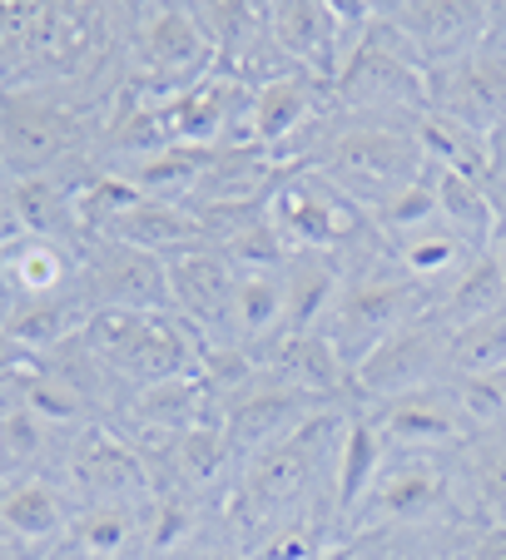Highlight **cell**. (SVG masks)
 I'll list each match as a JSON object with an SVG mask.
<instances>
[{"label":"cell","mask_w":506,"mask_h":560,"mask_svg":"<svg viewBox=\"0 0 506 560\" xmlns=\"http://www.w3.org/2000/svg\"><path fill=\"white\" fill-rule=\"evenodd\" d=\"M74 506H95V501H129V506H149L154 501V476H149L145 452L135 436L119 432L110 422H90L74 432V442L60 452V466Z\"/></svg>","instance_id":"52a82bcc"},{"label":"cell","mask_w":506,"mask_h":560,"mask_svg":"<svg viewBox=\"0 0 506 560\" xmlns=\"http://www.w3.org/2000/svg\"><path fill=\"white\" fill-rule=\"evenodd\" d=\"M80 298L90 313H159L169 307L164 258L115 238H80Z\"/></svg>","instance_id":"30bf717a"},{"label":"cell","mask_w":506,"mask_h":560,"mask_svg":"<svg viewBox=\"0 0 506 560\" xmlns=\"http://www.w3.org/2000/svg\"><path fill=\"white\" fill-rule=\"evenodd\" d=\"M0 298H80V244L41 233L0 238Z\"/></svg>","instance_id":"d6986e66"},{"label":"cell","mask_w":506,"mask_h":560,"mask_svg":"<svg viewBox=\"0 0 506 560\" xmlns=\"http://www.w3.org/2000/svg\"><path fill=\"white\" fill-rule=\"evenodd\" d=\"M0 184H5V179H0Z\"/></svg>","instance_id":"60d3db41"},{"label":"cell","mask_w":506,"mask_h":560,"mask_svg":"<svg viewBox=\"0 0 506 560\" xmlns=\"http://www.w3.org/2000/svg\"><path fill=\"white\" fill-rule=\"evenodd\" d=\"M0 560H11V556H5V550H0Z\"/></svg>","instance_id":"ab89813d"},{"label":"cell","mask_w":506,"mask_h":560,"mask_svg":"<svg viewBox=\"0 0 506 560\" xmlns=\"http://www.w3.org/2000/svg\"><path fill=\"white\" fill-rule=\"evenodd\" d=\"M268 213L284 229V238L294 248H313V254H333L348 268L353 248L363 238H382L372 229V219L337 189L327 174H318L313 164H288L278 189L268 194Z\"/></svg>","instance_id":"8992f818"},{"label":"cell","mask_w":506,"mask_h":560,"mask_svg":"<svg viewBox=\"0 0 506 560\" xmlns=\"http://www.w3.org/2000/svg\"><path fill=\"white\" fill-rule=\"evenodd\" d=\"M333 109V85L313 80V74H274L249 95V115H243V144H258L268 154L294 164L303 139L323 125V115Z\"/></svg>","instance_id":"4fadbf2b"},{"label":"cell","mask_w":506,"mask_h":560,"mask_svg":"<svg viewBox=\"0 0 506 560\" xmlns=\"http://www.w3.org/2000/svg\"><path fill=\"white\" fill-rule=\"evenodd\" d=\"M169 307L199 332L209 348H233V303H239V268L219 244H199L189 254L164 258Z\"/></svg>","instance_id":"7c38bea8"},{"label":"cell","mask_w":506,"mask_h":560,"mask_svg":"<svg viewBox=\"0 0 506 560\" xmlns=\"http://www.w3.org/2000/svg\"><path fill=\"white\" fill-rule=\"evenodd\" d=\"M447 328L437 313H422L412 323H402L388 342L368 352V358L353 368V397H368V402H392V397H407L422 387H442L447 382Z\"/></svg>","instance_id":"ba28073f"},{"label":"cell","mask_w":506,"mask_h":560,"mask_svg":"<svg viewBox=\"0 0 506 560\" xmlns=\"http://www.w3.org/2000/svg\"><path fill=\"white\" fill-rule=\"evenodd\" d=\"M382 466H388V442H382L378 422L372 417H348L337 456H333V487H327V516H333V526H353L368 491L378 487Z\"/></svg>","instance_id":"44dd1931"},{"label":"cell","mask_w":506,"mask_h":560,"mask_svg":"<svg viewBox=\"0 0 506 560\" xmlns=\"http://www.w3.org/2000/svg\"><path fill=\"white\" fill-rule=\"evenodd\" d=\"M333 105L343 115H372V119H422L433 109V70L417 60L402 31L372 11V21L353 35L348 55L337 65Z\"/></svg>","instance_id":"7a4b0ae2"},{"label":"cell","mask_w":506,"mask_h":560,"mask_svg":"<svg viewBox=\"0 0 506 560\" xmlns=\"http://www.w3.org/2000/svg\"><path fill=\"white\" fill-rule=\"evenodd\" d=\"M219 248L239 273H278V268L288 264V254H294V244H288L284 229L274 223L268 203L264 209H253L249 219L233 223V229L219 238Z\"/></svg>","instance_id":"836d02e7"},{"label":"cell","mask_w":506,"mask_h":560,"mask_svg":"<svg viewBox=\"0 0 506 560\" xmlns=\"http://www.w3.org/2000/svg\"><path fill=\"white\" fill-rule=\"evenodd\" d=\"M502 31H506V5H502Z\"/></svg>","instance_id":"f35d334b"},{"label":"cell","mask_w":506,"mask_h":560,"mask_svg":"<svg viewBox=\"0 0 506 560\" xmlns=\"http://www.w3.org/2000/svg\"><path fill=\"white\" fill-rule=\"evenodd\" d=\"M74 521V497L65 476L31 471L0 487V550L11 560H50Z\"/></svg>","instance_id":"8fae6325"},{"label":"cell","mask_w":506,"mask_h":560,"mask_svg":"<svg viewBox=\"0 0 506 560\" xmlns=\"http://www.w3.org/2000/svg\"><path fill=\"white\" fill-rule=\"evenodd\" d=\"M125 412L135 422L129 436H180V432H194V427L219 422L223 407L204 377H174V382H154V387L129 392Z\"/></svg>","instance_id":"ffe728a7"},{"label":"cell","mask_w":506,"mask_h":560,"mask_svg":"<svg viewBox=\"0 0 506 560\" xmlns=\"http://www.w3.org/2000/svg\"><path fill=\"white\" fill-rule=\"evenodd\" d=\"M422 313H433V298L422 293L407 273H398L392 258L382 254V258H372V264L353 268L333 303V313L323 317L318 332L333 342L337 358L348 362V372H353L378 342H388L402 323H412V317H422Z\"/></svg>","instance_id":"5b68a950"},{"label":"cell","mask_w":506,"mask_h":560,"mask_svg":"<svg viewBox=\"0 0 506 560\" xmlns=\"http://www.w3.org/2000/svg\"><path fill=\"white\" fill-rule=\"evenodd\" d=\"M84 342L115 372L125 397L139 387H154V382L199 377L204 358H209V342L174 307H159V313H90Z\"/></svg>","instance_id":"277c9868"},{"label":"cell","mask_w":506,"mask_h":560,"mask_svg":"<svg viewBox=\"0 0 506 560\" xmlns=\"http://www.w3.org/2000/svg\"><path fill=\"white\" fill-rule=\"evenodd\" d=\"M50 560H90V556H80V550H70V546H60V550H55V556Z\"/></svg>","instance_id":"74e56055"},{"label":"cell","mask_w":506,"mask_h":560,"mask_svg":"<svg viewBox=\"0 0 506 560\" xmlns=\"http://www.w3.org/2000/svg\"><path fill=\"white\" fill-rule=\"evenodd\" d=\"M343 283H348V273H343V264L333 254L294 248L284 264V332L323 328V317L333 313Z\"/></svg>","instance_id":"484cf974"},{"label":"cell","mask_w":506,"mask_h":560,"mask_svg":"<svg viewBox=\"0 0 506 560\" xmlns=\"http://www.w3.org/2000/svg\"><path fill=\"white\" fill-rule=\"evenodd\" d=\"M502 307H506V268L492 248H482V254H472V264L437 293L433 313L442 317L447 328H467V323L492 317V313H502Z\"/></svg>","instance_id":"f1b7e54d"},{"label":"cell","mask_w":506,"mask_h":560,"mask_svg":"<svg viewBox=\"0 0 506 560\" xmlns=\"http://www.w3.org/2000/svg\"><path fill=\"white\" fill-rule=\"evenodd\" d=\"M467 452V491L472 506L486 526H506V422L502 427H482Z\"/></svg>","instance_id":"1f68e13d"},{"label":"cell","mask_w":506,"mask_h":560,"mask_svg":"<svg viewBox=\"0 0 506 560\" xmlns=\"http://www.w3.org/2000/svg\"><path fill=\"white\" fill-rule=\"evenodd\" d=\"M506 372V307L492 317H476L467 328H452L447 342V382H476Z\"/></svg>","instance_id":"d6a6232c"},{"label":"cell","mask_w":506,"mask_h":560,"mask_svg":"<svg viewBox=\"0 0 506 560\" xmlns=\"http://www.w3.org/2000/svg\"><path fill=\"white\" fill-rule=\"evenodd\" d=\"M452 471L437 462V452H402V462L382 466L378 487L368 491L363 511L353 516V530H378V526H417V521L437 516L452 506Z\"/></svg>","instance_id":"e0dca14e"},{"label":"cell","mask_w":506,"mask_h":560,"mask_svg":"<svg viewBox=\"0 0 506 560\" xmlns=\"http://www.w3.org/2000/svg\"><path fill=\"white\" fill-rule=\"evenodd\" d=\"M433 109L472 135H492L506 119V31H502V5H496V31L476 55L433 70Z\"/></svg>","instance_id":"9a60e30c"},{"label":"cell","mask_w":506,"mask_h":560,"mask_svg":"<svg viewBox=\"0 0 506 560\" xmlns=\"http://www.w3.org/2000/svg\"><path fill=\"white\" fill-rule=\"evenodd\" d=\"M100 129L50 90H0V170L5 179H31V174H65V179H90L84 170H105L95 159Z\"/></svg>","instance_id":"3957f363"},{"label":"cell","mask_w":506,"mask_h":560,"mask_svg":"<svg viewBox=\"0 0 506 560\" xmlns=\"http://www.w3.org/2000/svg\"><path fill=\"white\" fill-rule=\"evenodd\" d=\"M65 546L90 560H145L149 556V506H129V501L74 506Z\"/></svg>","instance_id":"603a6c76"},{"label":"cell","mask_w":506,"mask_h":560,"mask_svg":"<svg viewBox=\"0 0 506 560\" xmlns=\"http://www.w3.org/2000/svg\"><path fill=\"white\" fill-rule=\"evenodd\" d=\"M264 31L284 70L313 74L323 85L337 80V65L353 45L333 0H274V5H264Z\"/></svg>","instance_id":"2e32d148"},{"label":"cell","mask_w":506,"mask_h":560,"mask_svg":"<svg viewBox=\"0 0 506 560\" xmlns=\"http://www.w3.org/2000/svg\"><path fill=\"white\" fill-rule=\"evenodd\" d=\"M433 174H437V209H442V223L472 254L492 248L496 229H502V189H496L492 179H472V174H452V170H433Z\"/></svg>","instance_id":"4316f807"},{"label":"cell","mask_w":506,"mask_h":560,"mask_svg":"<svg viewBox=\"0 0 506 560\" xmlns=\"http://www.w3.org/2000/svg\"><path fill=\"white\" fill-rule=\"evenodd\" d=\"M323 407H333V402H318V397H308V392L288 387L274 372L258 368V377L223 402V436H229L233 466H249L253 456H264L268 446L303 432Z\"/></svg>","instance_id":"9c48e42d"},{"label":"cell","mask_w":506,"mask_h":560,"mask_svg":"<svg viewBox=\"0 0 506 560\" xmlns=\"http://www.w3.org/2000/svg\"><path fill=\"white\" fill-rule=\"evenodd\" d=\"M90 238H115V244L139 248L149 258H174L209 244L199 213L184 209V203H159V199H139L125 219L110 223V233H90Z\"/></svg>","instance_id":"cb8c5ba5"},{"label":"cell","mask_w":506,"mask_h":560,"mask_svg":"<svg viewBox=\"0 0 506 560\" xmlns=\"http://www.w3.org/2000/svg\"><path fill=\"white\" fill-rule=\"evenodd\" d=\"M284 338V268L278 273H239V303H233V348L264 352Z\"/></svg>","instance_id":"f546056e"},{"label":"cell","mask_w":506,"mask_h":560,"mask_svg":"<svg viewBox=\"0 0 506 560\" xmlns=\"http://www.w3.org/2000/svg\"><path fill=\"white\" fill-rule=\"evenodd\" d=\"M462 560H506V526H486Z\"/></svg>","instance_id":"d590c367"},{"label":"cell","mask_w":506,"mask_h":560,"mask_svg":"<svg viewBox=\"0 0 506 560\" xmlns=\"http://www.w3.org/2000/svg\"><path fill=\"white\" fill-rule=\"evenodd\" d=\"M388 258H392V268H398V273H407L412 283H417L422 293L437 303V293H442V288L452 283L467 264H472V248H467L462 238L447 229V223H433V229L407 233V238L388 244Z\"/></svg>","instance_id":"83f0119b"},{"label":"cell","mask_w":506,"mask_h":560,"mask_svg":"<svg viewBox=\"0 0 506 560\" xmlns=\"http://www.w3.org/2000/svg\"><path fill=\"white\" fill-rule=\"evenodd\" d=\"M382 15L398 25L427 70H447L476 55L496 31V5L482 0H402V5H382Z\"/></svg>","instance_id":"5bb4252c"},{"label":"cell","mask_w":506,"mask_h":560,"mask_svg":"<svg viewBox=\"0 0 506 560\" xmlns=\"http://www.w3.org/2000/svg\"><path fill=\"white\" fill-rule=\"evenodd\" d=\"M303 144H313V149L308 154L298 149L294 164H313L318 174H327L368 219L392 194H402L407 184H417L422 174L433 170L417 144V119L343 115L333 105Z\"/></svg>","instance_id":"6da1fadb"},{"label":"cell","mask_w":506,"mask_h":560,"mask_svg":"<svg viewBox=\"0 0 506 560\" xmlns=\"http://www.w3.org/2000/svg\"><path fill=\"white\" fill-rule=\"evenodd\" d=\"M486 174H492V184L506 189V119L486 135Z\"/></svg>","instance_id":"8d00e7d4"},{"label":"cell","mask_w":506,"mask_h":560,"mask_svg":"<svg viewBox=\"0 0 506 560\" xmlns=\"http://www.w3.org/2000/svg\"><path fill=\"white\" fill-rule=\"evenodd\" d=\"M84 179H65V174H31V179H5V203H11L15 223L41 238H60V244H80V209L74 194Z\"/></svg>","instance_id":"d4e9b609"},{"label":"cell","mask_w":506,"mask_h":560,"mask_svg":"<svg viewBox=\"0 0 506 560\" xmlns=\"http://www.w3.org/2000/svg\"><path fill=\"white\" fill-rule=\"evenodd\" d=\"M264 372H274L278 382L308 392L318 402H333V397L353 392L348 362L337 358V348L318 328L313 332H284V338L264 352Z\"/></svg>","instance_id":"7402d4cb"},{"label":"cell","mask_w":506,"mask_h":560,"mask_svg":"<svg viewBox=\"0 0 506 560\" xmlns=\"http://www.w3.org/2000/svg\"><path fill=\"white\" fill-rule=\"evenodd\" d=\"M50 446L55 427H45L35 412H25V407L0 412V487L15 481V476L50 471Z\"/></svg>","instance_id":"e575fe53"},{"label":"cell","mask_w":506,"mask_h":560,"mask_svg":"<svg viewBox=\"0 0 506 560\" xmlns=\"http://www.w3.org/2000/svg\"><path fill=\"white\" fill-rule=\"evenodd\" d=\"M204 164H209V149L199 144H174V149H159V154H145V159H125L115 164V174H125L145 199H159V203H189L194 184H199Z\"/></svg>","instance_id":"4dcf8cb0"},{"label":"cell","mask_w":506,"mask_h":560,"mask_svg":"<svg viewBox=\"0 0 506 560\" xmlns=\"http://www.w3.org/2000/svg\"><path fill=\"white\" fill-rule=\"evenodd\" d=\"M372 422H378L388 452L392 446H402V452H442V446H467L476 436L467 407L457 402L452 382L392 397V402H382L372 412Z\"/></svg>","instance_id":"ac0fdd59"}]
</instances>
